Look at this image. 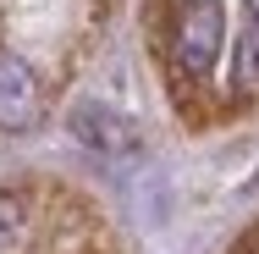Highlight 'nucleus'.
<instances>
[{
  "mask_svg": "<svg viewBox=\"0 0 259 254\" xmlns=\"http://www.w3.org/2000/svg\"><path fill=\"white\" fill-rule=\"evenodd\" d=\"M45 116V83L17 50L0 45V133H28Z\"/></svg>",
  "mask_w": 259,
  "mask_h": 254,
  "instance_id": "obj_3",
  "label": "nucleus"
},
{
  "mask_svg": "<svg viewBox=\"0 0 259 254\" xmlns=\"http://www.w3.org/2000/svg\"><path fill=\"white\" fill-rule=\"evenodd\" d=\"M33 238V204L22 188H0V254H22Z\"/></svg>",
  "mask_w": 259,
  "mask_h": 254,
  "instance_id": "obj_4",
  "label": "nucleus"
},
{
  "mask_svg": "<svg viewBox=\"0 0 259 254\" xmlns=\"http://www.w3.org/2000/svg\"><path fill=\"white\" fill-rule=\"evenodd\" d=\"M66 127H72V138H77L83 150L105 155V160H127V155L144 150L138 122H133V116H121L116 105H105V100H83V105H72Z\"/></svg>",
  "mask_w": 259,
  "mask_h": 254,
  "instance_id": "obj_2",
  "label": "nucleus"
},
{
  "mask_svg": "<svg viewBox=\"0 0 259 254\" xmlns=\"http://www.w3.org/2000/svg\"><path fill=\"white\" fill-rule=\"evenodd\" d=\"M171 83L177 94H193L204 89L215 61H221V45H226V6L221 0H182L177 17H171Z\"/></svg>",
  "mask_w": 259,
  "mask_h": 254,
  "instance_id": "obj_1",
  "label": "nucleus"
}]
</instances>
